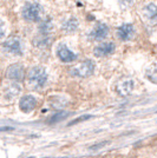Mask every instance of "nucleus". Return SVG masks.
Returning <instances> with one entry per match:
<instances>
[{
  "label": "nucleus",
  "instance_id": "1",
  "mask_svg": "<svg viewBox=\"0 0 157 158\" xmlns=\"http://www.w3.org/2000/svg\"><path fill=\"white\" fill-rule=\"evenodd\" d=\"M47 79H49L47 72L41 66H36V67L31 69L28 72V76H27L28 85L36 90H39L41 87H44L47 83Z\"/></svg>",
  "mask_w": 157,
  "mask_h": 158
},
{
  "label": "nucleus",
  "instance_id": "2",
  "mask_svg": "<svg viewBox=\"0 0 157 158\" xmlns=\"http://www.w3.org/2000/svg\"><path fill=\"white\" fill-rule=\"evenodd\" d=\"M44 15V7L39 2H26L21 10V17L26 21H40Z\"/></svg>",
  "mask_w": 157,
  "mask_h": 158
},
{
  "label": "nucleus",
  "instance_id": "3",
  "mask_svg": "<svg viewBox=\"0 0 157 158\" xmlns=\"http://www.w3.org/2000/svg\"><path fill=\"white\" fill-rule=\"evenodd\" d=\"M93 71H95V63L92 60H84L83 63L71 69V74L78 78H86L90 77Z\"/></svg>",
  "mask_w": 157,
  "mask_h": 158
},
{
  "label": "nucleus",
  "instance_id": "4",
  "mask_svg": "<svg viewBox=\"0 0 157 158\" xmlns=\"http://www.w3.org/2000/svg\"><path fill=\"white\" fill-rule=\"evenodd\" d=\"M2 47L6 52L14 54V56H21L24 53V43L18 37H11L4 41Z\"/></svg>",
  "mask_w": 157,
  "mask_h": 158
},
{
  "label": "nucleus",
  "instance_id": "5",
  "mask_svg": "<svg viewBox=\"0 0 157 158\" xmlns=\"http://www.w3.org/2000/svg\"><path fill=\"white\" fill-rule=\"evenodd\" d=\"M108 35H109V27L103 23L97 24L89 33V38L92 40H97V41L105 39Z\"/></svg>",
  "mask_w": 157,
  "mask_h": 158
},
{
  "label": "nucleus",
  "instance_id": "6",
  "mask_svg": "<svg viewBox=\"0 0 157 158\" xmlns=\"http://www.w3.org/2000/svg\"><path fill=\"white\" fill-rule=\"evenodd\" d=\"M57 56L63 63H72L77 59V54L71 51L65 44H60L57 48Z\"/></svg>",
  "mask_w": 157,
  "mask_h": 158
},
{
  "label": "nucleus",
  "instance_id": "7",
  "mask_svg": "<svg viewBox=\"0 0 157 158\" xmlns=\"http://www.w3.org/2000/svg\"><path fill=\"white\" fill-rule=\"evenodd\" d=\"M135 27L131 24H123L117 28V37L122 41H129L135 37Z\"/></svg>",
  "mask_w": 157,
  "mask_h": 158
},
{
  "label": "nucleus",
  "instance_id": "8",
  "mask_svg": "<svg viewBox=\"0 0 157 158\" xmlns=\"http://www.w3.org/2000/svg\"><path fill=\"white\" fill-rule=\"evenodd\" d=\"M6 77L12 81L19 83L24 79V69L19 64H13L11 65L6 71Z\"/></svg>",
  "mask_w": 157,
  "mask_h": 158
},
{
  "label": "nucleus",
  "instance_id": "9",
  "mask_svg": "<svg viewBox=\"0 0 157 158\" xmlns=\"http://www.w3.org/2000/svg\"><path fill=\"white\" fill-rule=\"evenodd\" d=\"M115 50H116V45L111 41H106V43H102L98 46L95 47L93 53L96 57H106V56L112 54L115 52Z\"/></svg>",
  "mask_w": 157,
  "mask_h": 158
},
{
  "label": "nucleus",
  "instance_id": "10",
  "mask_svg": "<svg viewBox=\"0 0 157 158\" xmlns=\"http://www.w3.org/2000/svg\"><path fill=\"white\" fill-rule=\"evenodd\" d=\"M134 80L130 78H124L122 79L116 86V90L121 96H128L131 91L134 90Z\"/></svg>",
  "mask_w": 157,
  "mask_h": 158
},
{
  "label": "nucleus",
  "instance_id": "11",
  "mask_svg": "<svg viewBox=\"0 0 157 158\" xmlns=\"http://www.w3.org/2000/svg\"><path fill=\"white\" fill-rule=\"evenodd\" d=\"M143 17L145 20H148V23L155 24L156 23V15H157V7L155 2H149L148 5L143 7Z\"/></svg>",
  "mask_w": 157,
  "mask_h": 158
},
{
  "label": "nucleus",
  "instance_id": "12",
  "mask_svg": "<svg viewBox=\"0 0 157 158\" xmlns=\"http://www.w3.org/2000/svg\"><path fill=\"white\" fill-rule=\"evenodd\" d=\"M36 105H37V100L33 96H24L19 102L20 110L25 113L33 111Z\"/></svg>",
  "mask_w": 157,
  "mask_h": 158
},
{
  "label": "nucleus",
  "instance_id": "13",
  "mask_svg": "<svg viewBox=\"0 0 157 158\" xmlns=\"http://www.w3.org/2000/svg\"><path fill=\"white\" fill-rule=\"evenodd\" d=\"M79 27V21L76 17H69L62 23V31L65 33H74Z\"/></svg>",
  "mask_w": 157,
  "mask_h": 158
},
{
  "label": "nucleus",
  "instance_id": "14",
  "mask_svg": "<svg viewBox=\"0 0 157 158\" xmlns=\"http://www.w3.org/2000/svg\"><path fill=\"white\" fill-rule=\"evenodd\" d=\"M50 43H51V39H50L49 34H43V33H39V35H37L33 39V44L39 48H45L50 45Z\"/></svg>",
  "mask_w": 157,
  "mask_h": 158
},
{
  "label": "nucleus",
  "instance_id": "15",
  "mask_svg": "<svg viewBox=\"0 0 157 158\" xmlns=\"http://www.w3.org/2000/svg\"><path fill=\"white\" fill-rule=\"evenodd\" d=\"M39 33L43 34H50L53 30V21L51 18H45V19L40 20L39 24Z\"/></svg>",
  "mask_w": 157,
  "mask_h": 158
},
{
  "label": "nucleus",
  "instance_id": "16",
  "mask_svg": "<svg viewBox=\"0 0 157 158\" xmlns=\"http://www.w3.org/2000/svg\"><path fill=\"white\" fill-rule=\"evenodd\" d=\"M20 92V86L14 81L12 84H8L5 89V96L7 98H14L15 96H18Z\"/></svg>",
  "mask_w": 157,
  "mask_h": 158
},
{
  "label": "nucleus",
  "instance_id": "17",
  "mask_svg": "<svg viewBox=\"0 0 157 158\" xmlns=\"http://www.w3.org/2000/svg\"><path fill=\"white\" fill-rule=\"evenodd\" d=\"M146 78L150 79L152 83H156V65L151 64L146 70Z\"/></svg>",
  "mask_w": 157,
  "mask_h": 158
},
{
  "label": "nucleus",
  "instance_id": "18",
  "mask_svg": "<svg viewBox=\"0 0 157 158\" xmlns=\"http://www.w3.org/2000/svg\"><path fill=\"white\" fill-rule=\"evenodd\" d=\"M6 32H7L6 23H5L4 20L0 18V39H1V38H4V37L6 35Z\"/></svg>",
  "mask_w": 157,
  "mask_h": 158
},
{
  "label": "nucleus",
  "instance_id": "19",
  "mask_svg": "<svg viewBox=\"0 0 157 158\" xmlns=\"http://www.w3.org/2000/svg\"><path fill=\"white\" fill-rule=\"evenodd\" d=\"M119 5L123 8H126L132 5V0H119Z\"/></svg>",
  "mask_w": 157,
  "mask_h": 158
},
{
  "label": "nucleus",
  "instance_id": "20",
  "mask_svg": "<svg viewBox=\"0 0 157 158\" xmlns=\"http://www.w3.org/2000/svg\"><path fill=\"white\" fill-rule=\"evenodd\" d=\"M109 142H103V143H99V144H97L96 146H91L90 148V150H96V149H98V148H103L105 144H108Z\"/></svg>",
  "mask_w": 157,
  "mask_h": 158
}]
</instances>
